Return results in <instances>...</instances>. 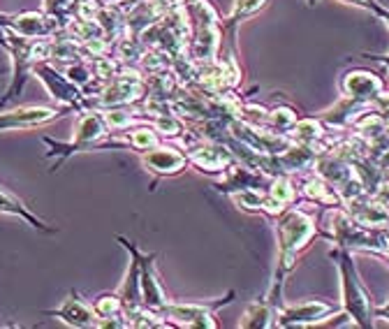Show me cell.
Instances as JSON below:
<instances>
[{
  "instance_id": "cell-1",
  "label": "cell",
  "mask_w": 389,
  "mask_h": 329,
  "mask_svg": "<svg viewBox=\"0 0 389 329\" xmlns=\"http://www.w3.org/2000/svg\"><path fill=\"white\" fill-rule=\"evenodd\" d=\"M334 258L338 260V269H340V285H343V306L345 313L350 315V320L360 327H373V320H371V300L364 290V285L360 281V273H357V267L352 262L348 248L343 251L331 253Z\"/></svg>"
},
{
  "instance_id": "cell-2",
  "label": "cell",
  "mask_w": 389,
  "mask_h": 329,
  "mask_svg": "<svg viewBox=\"0 0 389 329\" xmlns=\"http://www.w3.org/2000/svg\"><path fill=\"white\" fill-rule=\"evenodd\" d=\"M315 236V223L308 213L299 209L285 213V218L278 223V241H281V260L278 267L290 271L297 262V253L308 246Z\"/></svg>"
},
{
  "instance_id": "cell-3",
  "label": "cell",
  "mask_w": 389,
  "mask_h": 329,
  "mask_svg": "<svg viewBox=\"0 0 389 329\" xmlns=\"http://www.w3.org/2000/svg\"><path fill=\"white\" fill-rule=\"evenodd\" d=\"M234 297V292H229L225 300L211 302V304H165L158 313L165 318L174 320L179 327H218L214 320V313L225 304H229Z\"/></svg>"
},
{
  "instance_id": "cell-4",
  "label": "cell",
  "mask_w": 389,
  "mask_h": 329,
  "mask_svg": "<svg viewBox=\"0 0 389 329\" xmlns=\"http://www.w3.org/2000/svg\"><path fill=\"white\" fill-rule=\"evenodd\" d=\"M329 313H334V306L329 302H303L297 306L283 308L276 318L278 327H308L315 322H322Z\"/></svg>"
},
{
  "instance_id": "cell-5",
  "label": "cell",
  "mask_w": 389,
  "mask_h": 329,
  "mask_svg": "<svg viewBox=\"0 0 389 329\" xmlns=\"http://www.w3.org/2000/svg\"><path fill=\"white\" fill-rule=\"evenodd\" d=\"M137 255H139V285H142V304L146 308H151V310H155V313H158V310L167 304V300H165V292H162L160 283H158V276H155V269H153L155 253H151V255L137 253Z\"/></svg>"
},
{
  "instance_id": "cell-6",
  "label": "cell",
  "mask_w": 389,
  "mask_h": 329,
  "mask_svg": "<svg viewBox=\"0 0 389 329\" xmlns=\"http://www.w3.org/2000/svg\"><path fill=\"white\" fill-rule=\"evenodd\" d=\"M105 135H107L105 119H100L97 114H84L81 121H79V125H77V135H75V139H72L70 144H65V146L63 144H53L51 139H47V142L53 144L56 149H68V154H72V151L88 149L90 144L100 142Z\"/></svg>"
},
{
  "instance_id": "cell-7",
  "label": "cell",
  "mask_w": 389,
  "mask_h": 329,
  "mask_svg": "<svg viewBox=\"0 0 389 329\" xmlns=\"http://www.w3.org/2000/svg\"><path fill=\"white\" fill-rule=\"evenodd\" d=\"M58 114L49 107H21L0 114V130H16V127H35L40 123L56 119Z\"/></svg>"
},
{
  "instance_id": "cell-8",
  "label": "cell",
  "mask_w": 389,
  "mask_h": 329,
  "mask_svg": "<svg viewBox=\"0 0 389 329\" xmlns=\"http://www.w3.org/2000/svg\"><path fill=\"white\" fill-rule=\"evenodd\" d=\"M47 315H56V318L68 322L72 327H97L102 322L100 315H97V310L84 300H79V297H72V300L65 302L60 308L49 310Z\"/></svg>"
},
{
  "instance_id": "cell-9",
  "label": "cell",
  "mask_w": 389,
  "mask_h": 329,
  "mask_svg": "<svg viewBox=\"0 0 389 329\" xmlns=\"http://www.w3.org/2000/svg\"><path fill=\"white\" fill-rule=\"evenodd\" d=\"M142 162L158 174H176L186 167L188 156L179 154L172 146H153L149 149V154H144Z\"/></svg>"
},
{
  "instance_id": "cell-10",
  "label": "cell",
  "mask_w": 389,
  "mask_h": 329,
  "mask_svg": "<svg viewBox=\"0 0 389 329\" xmlns=\"http://www.w3.org/2000/svg\"><path fill=\"white\" fill-rule=\"evenodd\" d=\"M343 93L355 100H375L382 95V82L371 72L357 70L343 79Z\"/></svg>"
},
{
  "instance_id": "cell-11",
  "label": "cell",
  "mask_w": 389,
  "mask_h": 329,
  "mask_svg": "<svg viewBox=\"0 0 389 329\" xmlns=\"http://www.w3.org/2000/svg\"><path fill=\"white\" fill-rule=\"evenodd\" d=\"M188 160H192L199 169H206V172H221V169L225 172L229 160H232V156L227 154V149L223 144H209L190 149Z\"/></svg>"
},
{
  "instance_id": "cell-12",
  "label": "cell",
  "mask_w": 389,
  "mask_h": 329,
  "mask_svg": "<svg viewBox=\"0 0 389 329\" xmlns=\"http://www.w3.org/2000/svg\"><path fill=\"white\" fill-rule=\"evenodd\" d=\"M0 213H10V216H21L23 221H28L30 225H33V228H38V230H42V232H56V230L53 228H49L47 223H42L40 218H35L33 213H30L26 206H23L19 199L14 197V195H12L10 191H5L3 186H0Z\"/></svg>"
},
{
  "instance_id": "cell-13",
  "label": "cell",
  "mask_w": 389,
  "mask_h": 329,
  "mask_svg": "<svg viewBox=\"0 0 389 329\" xmlns=\"http://www.w3.org/2000/svg\"><path fill=\"white\" fill-rule=\"evenodd\" d=\"M38 75H40L42 82L47 84V88L51 90L53 97H58V100H65V102H79V95H81V93H79V90L72 86V84L63 82V79H60L51 68H45V65H40Z\"/></svg>"
},
{
  "instance_id": "cell-14",
  "label": "cell",
  "mask_w": 389,
  "mask_h": 329,
  "mask_svg": "<svg viewBox=\"0 0 389 329\" xmlns=\"http://www.w3.org/2000/svg\"><path fill=\"white\" fill-rule=\"evenodd\" d=\"M285 135H288L292 142H297V144L315 146L322 137H325V127H322L320 121L306 119V121H297L294 125L288 127V130H285Z\"/></svg>"
},
{
  "instance_id": "cell-15",
  "label": "cell",
  "mask_w": 389,
  "mask_h": 329,
  "mask_svg": "<svg viewBox=\"0 0 389 329\" xmlns=\"http://www.w3.org/2000/svg\"><path fill=\"white\" fill-rule=\"evenodd\" d=\"M303 195H306L308 199H313V202L318 204H331V206H343L340 202L338 193L334 191L331 184H327L322 176H315V179H308L306 186H303Z\"/></svg>"
},
{
  "instance_id": "cell-16",
  "label": "cell",
  "mask_w": 389,
  "mask_h": 329,
  "mask_svg": "<svg viewBox=\"0 0 389 329\" xmlns=\"http://www.w3.org/2000/svg\"><path fill=\"white\" fill-rule=\"evenodd\" d=\"M273 315H276V310L269 302H253L251 306L246 308V313H243V320L239 322L241 327H271L276 325V320H273Z\"/></svg>"
},
{
  "instance_id": "cell-17",
  "label": "cell",
  "mask_w": 389,
  "mask_h": 329,
  "mask_svg": "<svg viewBox=\"0 0 389 329\" xmlns=\"http://www.w3.org/2000/svg\"><path fill=\"white\" fill-rule=\"evenodd\" d=\"M14 28L19 30L21 35H26V38H38V35L47 33V30H49L47 19L42 14H35V12L19 16V19L14 21Z\"/></svg>"
},
{
  "instance_id": "cell-18",
  "label": "cell",
  "mask_w": 389,
  "mask_h": 329,
  "mask_svg": "<svg viewBox=\"0 0 389 329\" xmlns=\"http://www.w3.org/2000/svg\"><path fill=\"white\" fill-rule=\"evenodd\" d=\"M127 146H132V149L137 151H149L158 146V135L153 127H139V130L132 132L130 137H127Z\"/></svg>"
},
{
  "instance_id": "cell-19",
  "label": "cell",
  "mask_w": 389,
  "mask_h": 329,
  "mask_svg": "<svg viewBox=\"0 0 389 329\" xmlns=\"http://www.w3.org/2000/svg\"><path fill=\"white\" fill-rule=\"evenodd\" d=\"M269 195L276 199H281L283 204H288L294 199V188H292V184L285 176H276V179L271 181V188H269Z\"/></svg>"
},
{
  "instance_id": "cell-20",
  "label": "cell",
  "mask_w": 389,
  "mask_h": 329,
  "mask_svg": "<svg viewBox=\"0 0 389 329\" xmlns=\"http://www.w3.org/2000/svg\"><path fill=\"white\" fill-rule=\"evenodd\" d=\"M269 123L273 127H281V130H288V127H292L297 123V114L292 112L290 107H276L273 112H269Z\"/></svg>"
},
{
  "instance_id": "cell-21",
  "label": "cell",
  "mask_w": 389,
  "mask_h": 329,
  "mask_svg": "<svg viewBox=\"0 0 389 329\" xmlns=\"http://www.w3.org/2000/svg\"><path fill=\"white\" fill-rule=\"evenodd\" d=\"M155 130H160L162 135H167V137H176L184 132V123H181L179 119H174L172 114H165V117H158Z\"/></svg>"
},
{
  "instance_id": "cell-22",
  "label": "cell",
  "mask_w": 389,
  "mask_h": 329,
  "mask_svg": "<svg viewBox=\"0 0 389 329\" xmlns=\"http://www.w3.org/2000/svg\"><path fill=\"white\" fill-rule=\"evenodd\" d=\"M266 0H234V8H232V16L234 19H243V16L253 14L260 8H264Z\"/></svg>"
},
{
  "instance_id": "cell-23",
  "label": "cell",
  "mask_w": 389,
  "mask_h": 329,
  "mask_svg": "<svg viewBox=\"0 0 389 329\" xmlns=\"http://www.w3.org/2000/svg\"><path fill=\"white\" fill-rule=\"evenodd\" d=\"M105 121L112 127H125V125H130L132 123V117L127 112H109V114H105Z\"/></svg>"
},
{
  "instance_id": "cell-24",
  "label": "cell",
  "mask_w": 389,
  "mask_h": 329,
  "mask_svg": "<svg viewBox=\"0 0 389 329\" xmlns=\"http://www.w3.org/2000/svg\"><path fill=\"white\" fill-rule=\"evenodd\" d=\"M68 77H70V82H75V84H79V86H81V84L88 82L90 75H88L86 68H81V65H75V68L68 70Z\"/></svg>"
},
{
  "instance_id": "cell-25",
  "label": "cell",
  "mask_w": 389,
  "mask_h": 329,
  "mask_svg": "<svg viewBox=\"0 0 389 329\" xmlns=\"http://www.w3.org/2000/svg\"><path fill=\"white\" fill-rule=\"evenodd\" d=\"M378 315H382V318H387V320H389V302L385 304V306H380V308H378Z\"/></svg>"
},
{
  "instance_id": "cell-26",
  "label": "cell",
  "mask_w": 389,
  "mask_h": 329,
  "mask_svg": "<svg viewBox=\"0 0 389 329\" xmlns=\"http://www.w3.org/2000/svg\"><path fill=\"white\" fill-rule=\"evenodd\" d=\"M350 3H357L362 5V8H373V3H368V0H350Z\"/></svg>"
},
{
  "instance_id": "cell-27",
  "label": "cell",
  "mask_w": 389,
  "mask_h": 329,
  "mask_svg": "<svg viewBox=\"0 0 389 329\" xmlns=\"http://www.w3.org/2000/svg\"><path fill=\"white\" fill-rule=\"evenodd\" d=\"M385 135L389 137V117L385 119Z\"/></svg>"
},
{
  "instance_id": "cell-28",
  "label": "cell",
  "mask_w": 389,
  "mask_h": 329,
  "mask_svg": "<svg viewBox=\"0 0 389 329\" xmlns=\"http://www.w3.org/2000/svg\"><path fill=\"white\" fill-rule=\"evenodd\" d=\"M385 19H387V26H389V12H385Z\"/></svg>"
}]
</instances>
